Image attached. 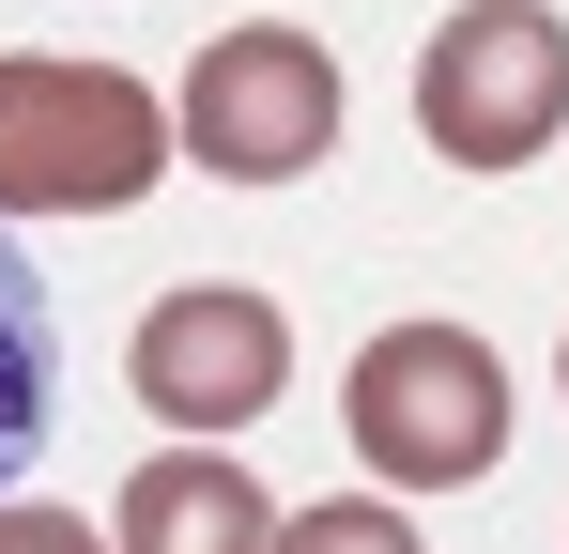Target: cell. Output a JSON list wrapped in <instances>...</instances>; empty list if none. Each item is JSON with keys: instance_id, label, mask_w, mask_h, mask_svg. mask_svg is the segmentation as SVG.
<instances>
[{"instance_id": "9", "label": "cell", "mask_w": 569, "mask_h": 554, "mask_svg": "<svg viewBox=\"0 0 569 554\" xmlns=\"http://www.w3.org/2000/svg\"><path fill=\"white\" fill-rule=\"evenodd\" d=\"M0 554H108L78 508H47V493H0Z\"/></svg>"}, {"instance_id": "1", "label": "cell", "mask_w": 569, "mask_h": 554, "mask_svg": "<svg viewBox=\"0 0 569 554\" xmlns=\"http://www.w3.org/2000/svg\"><path fill=\"white\" fill-rule=\"evenodd\" d=\"M170 92L123 62L0 47V216H139L170 185Z\"/></svg>"}, {"instance_id": "10", "label": "cell", "mask_w": 569, "mask_h": 554, "mask_svg": "<svg viewBox=\"0 0 569 554\" xmlns=\"http://www.w3.org/2000/svg\"><path fill=\"white\" fill-rule=\"evenodd\" d=\"M555 385H569V355H555Z\"/></svg>"}, {"instance_id": "5", "label": "cell", "mask_w": 569, "mask_h": 554, "mask_svg": "<svg viewBox=\"0 0 569 554\" xmlns=\"http://www.w3.org/2000/svg\"><path fill=\"white\" fill-rule=\"evenodd\" d=\"M123 385H139V416H170L186 447L262 432V416H278V385H292V324H278V293H231V277L154 293V308H139V339H123Z\"/></svg>"}, {"instance_id": "3", "label": "cell", "mask_w": 569, "mask_h": 554, "mask_svg": "<svg viewBox=\"0 0 569 554\" xmlns=\"http://www.w3.org/2000/svg\"><path fill=\"white\" fill-rule=\"evenodd\" d=\"M339 432L385 493H462V477L508 462V369H492L477 324H385L339 385Z\"/></svg>"}, {"instance_id": "8", "label": "cell", "mask_w": 569, "mask_h": 554, "mask_svg": "<svg viewBox=\"0 0 569 554\" xmlns=\"http://www.w3.org/2000/svg\"><path fill=\"white\" fill-rule=\"evenodd\" d=\"M278 554H431L400 493H323V508H278Z\"/></svg>"}, {"instance_id": "4", "label": "cell", "mask_w": 569, "mask_h": 554, "mask_svg": "<svg viewBox=\"0 0 569 554\" xmlns=\"http://www.w3.org/2000/svg\"><path fill=\"white\" fill-rule=\"evenodd\" d=\"M170 139L216 185H308L339 155V47L292 31V16H231L170 92Z\"/></svg>"}, {"instance_id": "6", "label": "cell", "mask_w": 569, "mask_h": 554, "mask_svg": "<svg viewBox=\"0 0 569 554\" xmlns=\"http://www.w3.org/2000/svg\"><path fill=\"white\" fill-rule=\"evenodd\" d=\"M123 554H278V508H262V477L216 447H170L123 477Z\"/></svg>"}, {"instance_id": "2", "label": "cell", "mask_w": 569, "mask_h": 554, "mask_svg": "<svg viewBox=\"0 0 569 554\" xmlns=\"http://www.w3.org/2000/svg\"><path fill=\"white\" fill-rule=\"evenodd\" d=\"M416 139L447 170L508 185L569 139V16L555 0H462L431 47H416Z\"/></svg>"}, {"instance_id": "7", "label": "cell", "mask_w": 569, "mask_h": 554, "mask_svg": "<svg viewBox=\"0 0 569 554\" xmlns=\"http://www.w3.org/2000/svg\"><path fill=\"white\" fill-rule=\"evenodd\" d=\"M47 416H62V339H47V277H31V247L0 231V493H16V462L47 447Z\"/></svg>"}]
</instances>
